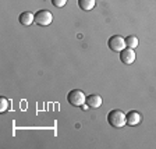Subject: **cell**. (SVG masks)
Instances as JSON below:
<instances>
[{
  "label": "cell",
  "instance_id": "cell-4",
  "mask_svg": "<svg viewBox=\"0 0 156 149\" xmlns=\"http://www.w3.org/2000/svg\"><path fill=\"white\" fill-rule=\"evenodd\" d=\"M53 16L49 10H39L35 13V24L41 27H48L49 24H52Z\"/></svg>",
  "mask_w": 156,
  "mask_h": 149
},
{
  "label": "cell",
  "instance_id": "cell-7",
  "mask_svg": "<svg viewBox=\"0 0 156 149\" xmlns=\"http://www.w3.org/2000/svg\"><path fill=\"white\" fill-rule=\"evenodd\" d=\"M102 103H103V99H102V96H99V95H89V96H87V102H85V105H87L88 107H91V109H99V107L102 106Z\"/></svg>",
  "mask_w": 156,
  "mask_h": 149
},
{
  "label": "cell",
  "instance_id": "cell-1",
  "mask_svg": "<svg viewBox=\"0 0 156 149\" xmlns=\"http://www.w3.org/2000/svg\"><path fill=\"white\" fill-rule=\"evenodd\" d=\"M107 123L110 124L114 128H121L127 124L126 120V114L123 110H119V109H114V110L109 112L107 114Z\"/></svg>",
  "mask_w": 156,
  "mask_h": 149
},
{
  "label": "cell",
  "instance_id": "cell-2",
  "mask_svg": "<svg viewBox=\"0 0 156 149\" xmlns=\"http://www.w3.org/2000/svg\"><path fill=\"white\" fill-rule=\"evenodd\" d=\"M67 101L71 106L81 107V106H84L85 102H87V96H85V94L81 89H71V91L67 94Z\"/></svg>",
  "mask_w": 156,
  "mask_h": 149
},
{
  "label": "cell",
  "instance_id": "cell-12",
  "mask_svg": "<svg viewBox=\"0 0 156 149\" xmlns=\"http://www.w3.org/2000/svg\"><path fill=\"white\" fill-rule=\"evenodd\" d=\"M66 3H67V0H52V4L55 7H57V9H62V7H64Z\"/></svg>",
  "mask_w": 156,
  "mask_h": 149
},
{
  "label": "cell",
  "instance_id": "cell-10",
  "mask_svg": "<svg viewBox=\"0 0 156 149\" xmlns=\"http://www.w3.org/2000/svg\"><path fill=\"white\" fill-rule=\"evenodd\" d=\"M126 45L127 48H131V49H135L138 46V38L134 35H128L126 38Z\"/></svg>",
  "mask_w": 156,
  "mask_h": 149
},
{
  "label": "cell",
  "instance_id": "cell-6",
  "mask_svg": "<svg viewBox=\"0 0 156 149\" xmlns=\"http://www.w3.org/2000/svg\"><path fill=\"white\" fill-rule=\"evenodd\" d=\"M126 120H127V124H128V126L135 127V126H138V124L141 123L142 116H141L136 110H131V112H128V113L126 114Z\"/></svg>",
  "mask_w": 156,
  "mask_h": 149
},
{
  "label": "cell",
  "instance_id": "cell-8",
  "mask_svg": "<svg viewBox=\"0 0 156 149\" xmlns=\"http://www.w3.org/2000/svg\"><path fill=\"white\" fill-rule=\"evenodd\" d=\"M20 24H23V25L28 27L31 24L35 23V14L31 13V11H24V13L20 14Z\"/></svg>",
  "mask_w": 156,
  "mask_h": 149
},
{
  "label": "cell",
  "instance_id": "cell-3",
  "mask_svg": "<svg viewBox=\"0 0 156 149\" xmlns=\"http://www.w3.org/2000/svg\"><path fill=\"white\" fill-rule=\"evenodd\" d=\"M107 46H109V49H110L112 52L120 53L121 50H124V49L127 48L126 39L120 35H113L109 38V41H107Z\"/></svg>",
  "mask_w": 156,
  "mask_h": 149
},
{
  "label": "cell",
  "instance_id": "cell-9",
  "mask_svg": "<svg viewBox=\"0 0 156 149\" xmlns=\"http://www.w3.org/2000/svg\"><path fill=\"white\" fill-rule=\"evenodd\" d=\"M96 4V0H78V6L84 11H91Z\"/></svg>",
  "mask_w": 156,
  "mask_h": 149
},
{
  "label": "cell",
  "instance_id": "cell-11",
  "mask_svg": "<svg viewBox=\"0 0 156 149\" xmlns=\"http://www.w3.org/2000/svg\"><path fill=\"white\" fill-rule=\"evenodd\" d=\"M10 107V102L7 98H0V112L2 113H6Z\"/></svg>",
  "mask_w": 156,
  "mask_h": 149
},
{
  "label": "cell",
  "instance_id": "cell-5",
  "mask_svg": "<svg viewBox=\"0 0 156 149\" xmlns=\"http://www.w3.org/2000/svg\"><path fill=\"white\" fill-rule=\"evenodd\" d=\"M135 57H136L135 50L131 48H126L124 50L120 52V60H121V63L126 66L133 64V63L135 62Z\"/></svg>",
  "mask_w": 156,
  "mask_h": 149
}]
</instances>
